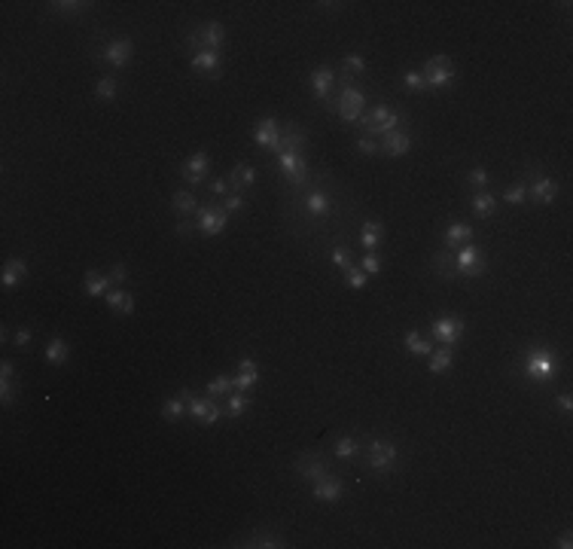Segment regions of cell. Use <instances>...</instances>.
<instances>
[{"instance_id": "1", "label": "cell", "mask_w": 573, "mask_h": 549, "mask_svg": "<svg viewBox=\"0 0 573 549\" xmlns=\"http://www.w3.org/2000/svg\"><path fill=\"white\" fill-rule=\"evenodd\" d=\"M558 369H561V360L549 348H530L521 354V373L530 382H552L558 376Z\"/></svg>"}, {"instance_id": "2", "label": "cell", "mask_w": 573, "mask_h": 549, "mask_svg": "<svg viewBox=\"0 0 573 549\" xmlns=\"http://www.w3.org/2000/svg\"><path fill=\"white\" fill-rule=\"evenodd\" d=\"M421 77H424L427 83V89H449L451 83H454V64H451V58L449 55H433L430 62L424 64V71H421Z\"/></svg>"}, {"instance_id": "3", "label": "cell", "mask_w": 573, "mask_h": 549, "mask_svg": "<svg viewBox=\"0 0 573 549\" xmlns=\"http://www.w3.org/2000/svg\"><path fill=\"white\" fill-rule=\"evenodd\" d=\"M400 120H402V116H400V113H393V110H387V107H375L372 113L360 116V125H363V129H366V138H384V134L397 131Z\"/></svg>"}, {"instance_id": "4", "label": "cell", "mask_w": 573, "mask_h": 549, "mask_svg": "<svg viewBox=\"0 0 573 549\" xmlns=\"http://www.w3.org/2000/svg\"><path fill=\"white\" fill-rule=\"evenodd\" d=\"M226 40V28L220 22H205L196 34H189L187 37V49H196V52H205V49H214V52H220ZM192 52V55H196Z\"/></svg>"}, {"instance_id": "5", "label": "cell", "mask_w": 573, "mask_h": 549, "mask_svg": "<svg viewBox=\"0 0 573 549\" xmlns=\"http://www.w3.org/2000/svg\"><path fill=\"white\" fill-rule=\"evenodd\" d=\"M363 104H366V95L360 89L354 86H342L339 98H335V113L342 116L344 122H360V116H363Z\"/></svg>"}, {"instance_id": "6", "label": "cell", "mask_w": 573, "mask_h": 549, "mask_svg": "<svg viewBox=\"0 0 573 549\" xmlns=\"http://www.w3.org/2000/svg\"><path fill=\"white\" fill-rule=\"evenodd\" d=\"M430 336H433V339L440 342L442 348H451V345H458L460 336H463V320H460L458 315H442V318H436L433 324H430Z\"/></svg>"}, {"instance_id": "7", "label": "cell", "mask_w": 573, "mask_h": 549, "mask_svg": "<svg viewBox=\"0 0 573 549\" xmlns=\"http://www.w3.org/2000/svg\"><path fill=\"white\" fill-rule=\"evenodd\" d=\"M454 259H458V275H463V278H476L488 269L485 253L479 250L476 244H463V248H458L454 250Z\"/></svg>"}, {"instance_id": "8", "label": "cell", "mask_w": 573, "mask_h": 549, "mask_svg": "<svg viewBox=\"0 0 573 549\" xmlns=\"http://www.w3.org/2000/svg\"><path fill=\"white\" fill-rule=\"evenodd\" d=\"M397 461V445L391 439H372L369 443V467L378 473H387Z\"/></svg>"}, {"instance_id": "9", "label": "cell", "mask_w": 573, "mask_h": 549, "mask_svg": "<svg viewBox=\"0 0 573 549\" xmlns=\"http://www.w3.org/2000/svg\"><path fill=\"white\" fill-rule=\"evenodd\" d=\"M226 226H229V214L220 208H201L198 211V232L208 235V238H214V235H223Z\"/></svg>"}, {"instance_id": "10", "label": "cell", "mask_w": 573, "mask_h": 549, "mask_svg": "<svg viewBox=\"0 0 573 549\" xmlns=\"http://www.w3.org/2000/svg\"><path fill=\"white\" fill-rule=\"evenodd\" d=\"M342 494H344V485H342V479H335V476H320L317 483H311V497L320 504H339L342 501Z\"/></svg>"}, {"instance_id": "11", "label": "cell", "mask_w": 573, "mask_h": 549, "mask_svg": "<svg viewBox=\"0 0 573 549\" xmlns=\"http://www.w3.org/2000/svg\"><path fill=\"white\" fill-rule=\"evenodd\" d=\"M208 171H210V159H208V153L205 150H198V153H192L187 162L180 165V177L187 183H192V187H198V183H205V177H208Z\"/></svg>"}, {"instance_id": "12", "label": "cell", "mask_w": 573, "mask_h": 549, "mask_svg": "<svg viewBox=\"0 0 573 549\" xmlns=\"http://www.w3.org/2000/svg\"><path fill=\"white\" fill-rule=\"evenodd\" d=\"M330 208H333L330 190H324V187L305 190V196H302V211H305L308 217H324V214H330Z\"/></svg>"}, {"instance_id": "13", "label": "cell", "mask_w": 573, "mask_h": 549, "mask_svg": "<svg viewBox=\"0 0 573 549\" xmlns=\"http://www.w3.org/2000/svg\"><path fill=\"white\" fill-rule=\"evenodd\" d=\"M281 122L272 120V116H266V120H259L254 125V141L259 143V147H266V150H275L277 153V147H281Z\"/></svg>"}, {"instance_id": "14", "label": "cell", "mask_w": 573, "mask_h": 549, "mask_svg": "<svg viewBox=\"0 0 573 549\" xmlns=\"http://www.w3.org/2000/svg\"><path fill=\"white\" fill-rule=\"evenodd\" d=\"M131 55H134V43L129 37H119V40H110L104 49H101V58H104L110 67H125L131 62Z\"/></svg>"}, {"instance_id": "15", "label": "cell", "mask_w": 573, "mask_h": 549, "mask_svg": "<svg viewBox=\"0 0 573 549\" xmlns=\"http://www.w3.org/2000/svg\"><path fill=\"white\" fill-rule=\"evenodd\" d=\"M277 165H281L284 177H290L296 187H305L308 183V165L302 159V153H281L277 156Z\"/></svg>"}, {"instance_id": "16", "label": "cell", "mask_w": 573, "mask_h": 549, "mask_svg": "<svg viewBox=\"0 0 573 549\" xmlns=\"http://www.w3.org/2000/svg\"><path fill=\"white\" fill-rule=\"evenodd\" d=\"M220 62H223L220 52H214V49H205V52H196V55L189 58V67H192L196 73H205L208 80H220V73H223Z\"/></svg>"}, {"instance_id": "17", "label": "cell", "mask_w": 573, "mask_h": 549, "mask_svg": "<svg viewBox=\"0 0 573 549\" xmlns=\"http://www.w3.org/2000/svg\"><path fill=\"white\" fill-rule=\"evenodd\" d=\"M189 415L201 421V425H217L223 415V409L214 403V397H192L189 400Z\"/></svg>"}, {"instance_id": "18", "label": "cell", "mask_w": 573, "mask_h": 549, "mask_svg": "<svg viewBox=\"0 0 573 549\" xmlns=\"http://www.w3.org/2000/svg\"><path fill=\"white\" fill-rule=\"evenodd\" d=\"M311 92H314L317 101H330L333 89H335V71L330 64H320L317 71H311Z\"/></svg>"}, {"instance_id": "19", "label": "cell", "mask_w": 573, "mask_h": 549, "mask_svg": "<svg viewBox=\"0 0 573 549\" xmlns=\"http://www.w3.org/2000/svg\"><path fill=\"white\" fill-rule=\"evenodd\" d=\"M326 470H330V464H326L324 455H302V458L296 461V473L299 479H305V483H317L320 476H326Z\"/></svg>"}, {"instance_id": "20", "label": "cell", "mask_w": 573, "mask_h": 549, "mask_svg": "<svg viewBox=\"0 0 573 549\" xmlns=\"http://www.w3.org/2000/svg\"><path fill=\"white\" fill-rule=\"evenodd\" d=\"M409 150H412V134H406V131H391V134H384V138L378 141V153L393 156V159L406 156Z\"/></svg>"}, {"instance_id": "21", "label": "cell", "mask_w": 573, "mask_h": 549, "mask_svg": "<svg viewBox=\"0 0 573 549\" xmlns=\"http://www.w3.org/2000/svg\"><path fill=\"white\" fill-rule=\"evenodd\" d=\"M473 241V226L463 223V220H451L449 229H445V248L449 250H458L463 244Z\"/></svg>"}, {"instance_id": "22", "label": "cell", "mask_w": 573, "mask_h": 549, "mask_svg": "<svg viewBox=\"0 0 573 549\" xmlns=\"http://www.w3.org/2000/svg\"><path fill=\"white\" fill-rule=\"evenodd\" d=\"M226 183H229V187H232L235 192L250 190V187L256 183V168H254V165H247V162H238L229 174H226Z\"/></svg>"}, {"instance_id": "23", "label": "cell", "mask_w": 573, "mask_h": 549, "mask_svg": "<svg viewBox=\"0 0 573 549\" xmlns=\"http://www.w3.org/2000/svg\"><path fill=\"white\" fill-rule=\"evenodd\" d=\"M305 143H308V138H305V131H302L299 125H286V129L281 131V147H277V156H281V153H302V150H305Z\"/></svg>"}, {"instance_id": "24", "label": "cell", "mask_w": 573, "mask_h": 549, "mask_svg": "<svg viewBox=\"0 0 573 549\" xmlns=\"http://www.w3.org/2000/svg\"><path fill=\"white\" fill-rule=\"evenodd\" d=\"M192 397H196V394L183 387L180 394L171 397V400H168L165 406H162V418H165V421H180V418L189 412V400H192Z\"/></svg>"}, {"instance_id": "25", "label": "cell", "mask_w": 573, "mask_h": 549, "mask_svg": "<svg viewBox=\"0 0 573 549\" xmlns=\"http://www.w3.org/2000/svg\"><path fill=\"white\" fill-rule=\"evenodd\" d=\"M528 196L534 201H540V205H552L555 196H558V183H555L552 177H537L534 187L528 190Z\"/></svg>"}, {"instance_id": "26", "label": "cell", "mask_w": 573, "mask_h": 549, "mask_svg": "<svg viewBox=\"0 0 573 549\" xmlns=\"http://www.w3.org/2000/svg\"><path fill=\"white\" fill-rule=\"evenodd\" d=\"M433 269H436V275L440 278H445V281H451V278H458V259H454V250H436L433 253Z\"/></svg>"}, {"instance_id": "27", "label": "cell", "mask_w": 573, "mask_h": 549, "mask_svg": "<svg viewBox=\"0 0 573 549\" xmlns=\"http://www.w3.org/2000/svg\"><path fill=\"white\" fill-rule=\"evenodd\" d=\"M24 278H28V263L19 257H13V259H6V266H3V275H0V284L10 290V287L15 284H22Z\"/></svg>"}, {"instance_id": "28", "label": "cell", "mask_w": 573, "mask_h": 549, "mask_svg": "<svg viewBox=\"0 0 573 549\" xmlns=\"http://www.w3.org/2000/svg\"><path fill=\"white\" fill-rule=\"evenodd\" d=\"M384 238V223H378V220H366L363 226H360V244H363V250L372 253L378 244H382Z\"/></svg>"}, {"instance_id": "29", "label": "cell", "mask_w": 573, "mask_h": 549, "mask_svg": "<svg viewBox=\"0 0 573 549\" xmlns=\"http://www.w3.org/2000/svg\"><path fill=\"white\" fill-rule=\"evenodd\" d=\"M43 354H46V360L52 363V366H61V363H67V357H71V345H67L64 336H52V339L46 342Z\"/></svg>"}, {"instance_id": "30", "label": "cell", "mask_w": 573, "mask_h": 549, "mask_svg": "<svg viewBox=\"0 0 573 549\" xmlns=\"http://www.w3.org/2000/svg\"><path fill=\"white\" fill-rule=\"evenodd\" d=\"M107 306H110V311H119V315H131V311H134V297L129 290L110 287V290H107Z\"/></svg>"}, {"instance_id": "31", "label": "cell", "mask_w": 573, "mask_h": 549, "mask_svg": "<svg viewBox=\"0 0 573 549\" xmlns=\"http://www.w3.org/2000/svg\"><path fill=\"white\" fill-rule=\"evenodd\" d=\"M110 275H101V272H86V284H82V290H86V297H107V290H110Z\"/></svg>"}, {"instance_id": "32", "label": "cell", "mask_w": 573, "mask_h": 549, "mask_svg": "<svg viewBox=\"0 0 573 549\" xmlns=\"http://www.w3.org/2000/svg\"><path fill=\"white\" fill-rule=\"evenodd\" d=\"M402 345H406L412 354H418V357H430V354H433V342L424 339V336H418V333H406L402 336Z\"/></svg>"}, {"instance_id": "33", "label": "cell", "mask_w": 573, "mask_h": 549, "mask_svg": "<svg viewBox=\"0 0 573 549\" xmlns=\"http://www.w3.org/2000/svg\"><path fill=\"white\" fill-rule=\"evenodd\" d=\"M171 205H174V211H177V214H180V217H189L192 211H196L198 199H196V192H189V190H180V192H174Z\"/></svg>"}, {"instance_id": "34", "label": "cell", "mask_w": 573, "mask_h": 549, "mask_svg": "<svg viewBox=\"0 0 573 549\" xmlns=\"http://www.w3.org/2000/svg\"><path fill=\"white\" fill-rule=\"evenodd\" d=\"M494 211H497V199L491 196V192L479 190L476 196H473V214H476V217H491Z\"/></svg>"}, {"instance_id": "35", "label": "cell", "mask_w": 573, "mask_h": 549, "mask_svg": "<svg viewBox=\"0 0 573 549\" xmlns=\"http://www.w3.org/2000/svg\"><path fill=\"white\" fill-rule=\"evenodd\" d=\"M247 409H250V397L244 391H232L229 403H226V415H229V418H241Z\"/></svg>"}, {"instance_id": "36", "label": "cell", "mask_w": 573, "mask_h": 549, "mask_svg": "<svg viewBox=\"0 0 573 549\" xmlns=\"http://www.w3.org/2000/svg\"><path fill=\"white\" fill-rule=\"evenodd\" d=\"M357 452H360V439H354V436H339L335 439V445H333V455L335 458H342V461L354 458Z\"/></svg>"}, {"instance_id": "37", "label": "cell", "mask_w": 573, "mask_h": 549, "mask_svg": "<svg viewBox=\"0 0 573 549\" xmlns=\"http://www.w3.org/2000/svg\"><path fill=\"white\" fill-rule=\"evenodd\" d=\"M238 546H263V549H275V546H284V540L277 537V534H266V531H259V534L244 537Z\"/></svg>"}, {"instance_id": "38", "label": "cell", "mask_w": 573, "mask_h": 549, "mask_svg": "<svg viewBox=\"0 0 573 549\" xmlns=\"http://www.w3.org/2000/svg\"><path fill=\"white\" fill-rule=\"evenodd\" d=\"M451 360H454V351H451V348L433 351V354H430V373H445V369L451 366Z\"/></svg>"}, {"instance_id": "39", "label": "cell", "mask_w": 573, "mask_h": 549, "mask_svg": "<svg viewBox=\"0 0 573 549\" xmlns=\"http://www.w3.org/2000/svg\"><path fill=\"white\" fill-rule=\"evenodd\" d=\"M95 95L101 101H110V98L119 95V83H116V77H101L98 86H95Z\"/></svg>"}, {"instance_id": "40", "label": "cell", "mask_w": 573, "mask_h": 549, "mask_svg": "<svg viewBox=\"0 0 573 549\" xmlns=\"http://www.w3.org/2000/svg\"><path fill=\"white\" fill-rule=\"evenodd\" d=\"M55 13L61 15H77V13H86L92 3H80V0H55V3H49Z\"/></svg>"}, {"instance_id": "41", "label": "cell", "mask_w": 573, "mask_h": 549, "mask_svg": "<svg viewBox=\"0 0 573 549\" xmlns=\"http://www.w3.org/2000/svg\"><path fill=\"white\" fill-rule=\"evenodd\" d=\"M259 382V369H238V376L232 378L235 391H247V387H254Z\"/></svg>"}, {"instance_id": "42", "label": "cell", "mask_w": 573, "mask_h": 549, "mask_svg": "<svg viewBox=\"0 0 573 549\" xmlns=\"http://www.w3.org/2000/svg\"><path fill=\"white\" fill-rule=\"evenodd\" d=\"M232 391H235V385H232V378H226V376L214 378V382H208V387H205L208 397H226V394H232Z\"/></svg>"}, {"instance_id": "43", "label": "cell", "mask_w": 573, "mask_h": 549, "mask_svg": "<svg viewBox=\"0 0 573 549\" xmlns=\"http://www.w3.org/2000/svg\"><path fill=\"white\" fill-rule=\"evenodd\" d=\"M344 281H348L351 290H363V287L369 284V275H366L360 266H351L348 272H344Z\"/></svg>"}, {"instance_id": "44", "label": "cell", "mask_w": 573, "mask_h": 549, "mask_svg": "<svg viewBox=\"0 0 573 549\" xmlns=\"http://www.w3.org/2000/svg\"><path fill=\"white\" fill-rule=\"evenodd\" d=\"M330 259H333V266H335V269H342V272H348V269L354 266V263H351V250L344 248V244H339V248H335V250L330 253Z\"/></svg>"}, {"instance_id": "45", "label": "cell", "mask_w": 573, "mask_h": 549, "mask_svg": "<svg viewBox=\"0 0 573 549\" xmlns=\"http://www.w3.org/2000/svg\"><path fill=\"white\" fill-rule=\"evenodd\" d=\"M525 199H528V183H516L512 190L503 192V201H507V205H521Z\"/></svg>"}, {"instance_id": "46", "label": "cell", "mask_w": 573, "mask_h": 549, "mask_svg": "<svg viewBox=\"0 0 573 549\" xmlns=\"http://www.w3.org/2000/svg\"><path fill=\"white\" fill-rule=\"evenodd\" d=\"M402 83H406V89H412V92H424V89H427V83H424V77H421V71H406V73H402Z\"/></svg>"}, {"instance_id": "47", "label": "cell", "mask_w": 573, "mask_h": 549, "mask_svg": "<svg viewBox=\"0 0 573 549\" xmlns=\"http://www.w3.org/2000/svg\"><path fill=\"white\" fill-rule=\"evenodd\" d=\"M244 205H247V201H244L241 192H232V196L223 199V211H226V214H238V211H244Z\"/></svg>"}, {"instance_id": "48", "label": "cell", "mask_w": 573, "mask_h": 549, "mask_svg": "<svg viewBox=\"0 0 573 549\" xmlns=\"http://www.w3.org/2000/svg\"><path fill=\"white\" fill-rule=\"evenodd\" d=\"M467 183H470V187H473L476 192L485 190V187H488V171H485V168H473V171H470V177H467Z\"/></svg>"}, {"instance_id": "49", "label": "cell", "mask_w": 573, "mask_h": 549, "mask_svg": "<svg viewBox=\"0 0 573 549\" xmlns=\"http://www.w3.org/2000/svg\"><path fill=\"white\" fill-rule=\"evenodd\" d=\"M15 397H19V385H15L13 378H3V382H0V400H3V403H13Z\"/></svg>"}, {"instance_id": "50", "label": "cell", "mask_w": 573, "mask_h": 549, "mask_svg": "<svg viewBox=\"0 0 573 549\" xmlns=\"http://www.w3.org/2000/svg\"><path fill=\"white\" fill-rule=\"evenodd\" d=\"M354 147H357V153H363V156H378V143L372 138H366V134L354 141Z\"/></svg>"}, {"instance_id": "51", "label": "cell", "mask_w": 573, "mask_h": 549, "mask_svg": "<svg viewBox=\"0 0 573 549\" xmlns=\"http://www.w3.org/2000/svg\"><path fill=\"white\" fill-rule=\"evenodd\" d=\"M360 269H363L366 275H378V272H382V259H378L375 253H366L363 263H360Z\"/></svg>"}, {"instance_id": "52", "label": "cell", "mask_w": 573, "mask_h": 549, "mask_svg": "<svg viewBox=\"0 0 573 549\" xmlns=\"http://www.w3.org/2000/svg\"><path fill=\"white\" fill-rule=\"evenodd\" d=\"M125 278H129V266H125V263H116V266L110 269V281H113L116 287H119V284L125 281Z\"/></svg>"}, {"instance_id": "53", "label": "cell", "mask_w": 573, "mask_h": 549, "mask_svg": "<svg viewBox=\"0 0 573 549\" xmlns=\"http://www.w3.org/2000/svg\"><path fill=\"white\" fill-rule=\"evenodd\" d=\"M174 232L180 235V238H192V232H196V229H192V223H189L187 217H180V223H177V229H174Z\"/></svg>"}, {"instance_id": "54", "label": "cell", "mask_w": 573, "mask_h": 549, "mask_svg": "<svg viewBox=\"0 0 573 549\" xmlns=\"http://www.w3.org/2000/svg\"><path fill=\"white\" fill-rule=\"evenodd\" d=\"M208 192H210V196L220 199V196H226V192H229V183H226V180H214V183L208 187Z\"/></svg>"}, {"instance_id": "55", "label": "cell", "mask_w": 573, "mask_h": 549, "mask_svg": "<svg viewBox=\"0 0 573 549\" xmlns=\"http://www.w3.org/2000/svg\"><path fill=\"white\" fill-rule=\"evenodd\" d=\"M13 342H15V348H24V345H28V342H31V329H24V327H22V329H19V333H15V336H13Z\"/></svg>"}, {"instance_id": "56", "label": "cell", "mask_w": 573, "mask_h": 549, "mask_svg": "<svg viewBox=\"0 0 573 549\" xmlns=\"http://www.w3.org/2000/svg\"><path fill=\"white\" fill-rule=\"evenodd\" d=\"M558 406H561L564 412H570V409H573V397H570V391H561V394H558Z\"/></svg>"}, {"instance_id": "57", "label": "cell", "mask_w": 573, "mask_h": 549, "mask_svg": "<svg viewBox=\"0 0 573 549\" xmlns=\"http://www.w3.org/2000/svg\"><path fill=\"white\" fill-rule=\"evenodd\" d=\"M13 373H15L13 360H3V363H0V378H13Z\"/></svg>"}, {"instance_id": "58", "label": "cell", "mask_w": 573, "mask_h": 549, "mask_svg": "<svg viewBox=\"0 0 573 549\" xmlns=\"http://www.w3.org/2000/svg\"><path fill=\"white\" fill-rule=\"evenodd\" d=\"M555 546H558V549H570V546H573V537H570V534H561Z\"/></svg>"}]
</instances>
